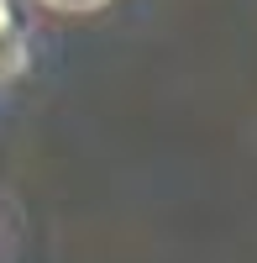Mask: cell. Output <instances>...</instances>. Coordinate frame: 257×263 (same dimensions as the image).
Segmentation results:
<instances>
[{
	"mask_svg": "<svg viewBox=\"0 0 257 263\" xmlns=\"http://www.w3.org/2000/svg\"><path fill=\"white\" fill-rule=\"evenodd\" d=\"M42 6H58V11H100L105 0H42Z\"/></svg>",
	"mask_w": 257,
	"mask_h": 263,
	"instance_id": "6da1fadb",
	"label": "cell"
},
{
	"mask_svg": "<svg viewBox=\"0 0 257 263\" xmlns=\"http://www.w3.org/2000/svg\"><path fill=\"white\" fill-rule=\"evenodd\" d=\"M6 37H11V6L0 0V42H6Z\"/></svg>",
	"mask_w": 257,
	"mask_h": 263,
	"instance_id": "7a4b0ae2",
	"label": "cell"
}]
</instances>
